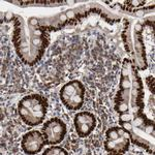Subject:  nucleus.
<instances>
[{"label": "nucleus", "mask_w": 155, "mask_h": 155, "mask_svg": "<svg viewBox=\"0 0 155 155\" xmlns=\"http://www.w3.org/2000/svg\"><path fill=\"white\" fill-rule=\"evenodd\" d=\"M119 90L115 98V110L119 124L126 129L130 142L154 153V121L144 114V86L139 71L128 58L123 60L120 74Z\"/></svg>", "instance_id": "1"}, {"label": "nucleus", "mask_w": 155, "mask_h": 155, "mask_svg": "<svg viewBox=\"0 0 155 155\" xmlns=\"http://www.w3.org/2000/svg\"><path fill=\"white\" fill-rule=\"evenodd\" d=\"M14 33L12 42L15 49L24 63L28 65L36 64L50 42V34L46 27L38 24L34 18H24L14 16Z\"/></svg>", "instance_id": "2"}, {"label": "nucleus", "mask_w": 155, "mask_h": 155, "mask_svg": "<svg viewBox=\"0 0 155 155\" xmlns=\"http://www.w3.org/2000/svg\"><path fill=\"white\" fill-rule=\"evenodd\" d=\"M143 25L134 19H126L122 32L124 48L137 71H145L148 67L146 49L143 38Z\"/></svg>", "instance_id": "3"}, {"label": "nucleus", "mask_w": 155, "mask_h": 155, "mask_svg": "<svg viewBox=\"0 0 155 155\" xmlns=\"http://www.w3.org/2000/svg\"><path fill=\"white\" fill-rule=\"evenodd\" d=\"M48 107V101L45 96L41 94H30L20 101L18 113L26 125L37 126L45 120Z\"/></svg>", "instance_id": "4"}, {"label": "nucleus", "mask_w": 155, "mask_h": 155, "mask_svg": "<svg viewBox=\"0 0 155 155\" xmlns=\"http://www.w3.org/2000/svg\"><path fill=\"white\" fill-rule=\"evenodd\" d=\"M86 89L78 80L67 82L60 89V99L63 106L69 111H78L82 107L85 99Z\"/></svg>", "instance_id": "5"}, {"label": "nucleus", "mask_w": 155, "mask_h": 155, "mask_svg": "<svg viewBox=\"0 0 155 155\" xmlns=\"http://www.w3.org/2000/svg\"><path fill=\"white\" fill-rule=\"evenodd\" d=\"M130 137L126 129L121 126H114L107 129L104 140V149L110 154H123L128 150Z\"/></svg>", "instance_id": "6"}, {"label": "nucleus", "mask_w": 155, "mask_h": 155, "mask_svg": "<svg viewBox=\"0 0 155 155\" xmlns=\"http://www.w3.org/2000/svg\"><path fill=\"white\" fill-rule=\"evenodd\" d=\"M41 132L47 145L60 144L66 136V125L61 119L52 118L44 124Z\"/></svg>", "instance_id": "7"}, {"label": "nucleus", "mask_w": 155, "mask_h": 155, "mask_svg": "<svg viewBox=\"0 0 155 155\" xmlns=\"http://www.w3.org/2000/svg\"><path fill=\"white\" fill-rule=\"evenodd\" d=\"M46 143L42 132L38 130H31L25 134L22 137L21 147L26 154H37L41 151Z\"/></svg>", "instance_id": "8"}, {"label": "nucleus", "mask_w": 155, "mask_h": 155, "mask_svg": "<svg viewBox=\"0 0 155 155\" xmlns=\"http://www.w3.org/2000/svg\"><path fill=\"white\" fill-rule=\"evenodd\" d=\"M74 124L78 136L87 137L96 127V118L90 112H80L74 116Z\"/></svg>", "instance_id": "9"}, {"label": "nucleus", "mask_w": 155, "mask_h": 155, "mask_svg": "<svg viewBox=\"0 0 155 155\" xmlns=\"http://www.w3.org/2000/svg\"><path fill=\"white\" fill-rule=\"evenodd\" d=\"M42 154L44 155H67L68 153L66 152V150H64L63 148H61V147L53 145L52 147L45 150V152Z\"/></svg>", "instance_id": "10"}, {"label": "nucleus", "mask_w": 155, "mask_h": 155, "mask_svg": "<svg viewBox=\"0 0 155 155\" xmlns=\"http://www.w3.org/2000/svg\"><path fill=\"white\" fill-rule=\"evenodd\" d=\"M146 81H147V84H148V86H149L150 91H151L152 94L154 95V78L153 77H148Z\"/></svg>", "instance_id": "11"}]
</instances>
